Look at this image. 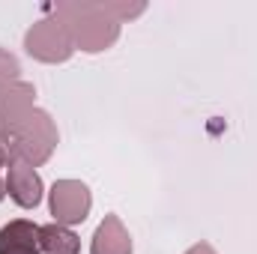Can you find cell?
I'll list each match as a JSON object with an SVG mask.
<instances>
[{
	"mask_svg": "<svg viewBox=\"0 0 257 254\" xmlns=\"http://www.w3.org/2000/svg\"><path fill=\"white\" fill-rule=\"evenodd\" d=\"M54 18L60 21L75 48L87 54H99L111 48L120 36V21L111 3H90V0H69L51 6Z\"/></svg>",
	"mask_w": 257,
	"mask_h": 254,
	"instance_id": "obj_1",
	"label": "cell"
},
{
	"mask_svg": "<svg viewBox=\"0 0 257 254\" xmlns=\"http://www.w3.org/2000/svg\"><path fill=\"white\" fill-rule=\"evenodd\" d=\"M54 147H57V126H54L51 114L42 111V108H33L15 126V132L6 138L9 162H27L33 168L45 165L51 159Z\"/></svg>",
	"mask_w": 257,
	"mask_h": 254,
	"instance_id": "obj_2",
	"label": "cell"
},
{
	"mask_svg": "<svg viewBox=\"0 0 257 254\" xmlns=\"http://www.w3.org/2000/svg\"><path fill=\"white\" fill-rule=\"evenodd\" d=\"M24 48L30 57H36L39 63H66L75 54V45L66 33V27L57 18H42L36 21L27 36H24Z\"/></svg>",
	"mask_w": 257,
	"mask_h": 254,
	"instance_id": "obj_3",
	"label": "cell"
},
{
	"mask_svg": "<svg viewBox=\"0 0 257 254\" xmlns=\"http://www.w3.org/2000/svg\"><path fill=\"white\" fill-rule=\"evenodd\" d=\"M48 206H51L54 224L72 227V224H81L90 215L93 194L81 180H57L48 191Z\"/></svg>",
	"mask_w": 257,
	"mask_h": 254,
	"instance_id": "obj_4",
	"label": "cell"
},
{
	"mask_svg": "<svg viewBox=\"0 0 257 254\" xmlns=\"http://www.w3.org/2000/svg\"><path fill=\"white\" fill-rule=\"evenodd\" d=\"M42 177L27 162H9L6 165V194L21 209H36L42 203Z\"/></svg>",
	"mask_w": 257,
	"mask_h": 254,
	"instance_id": "obj_5",
	"label": "cell"
},
{
	"mask_svg": "<svg viewBox=\"0 0 257 254\" xmlns=\"http://www.w3.org/2000/svg\"><path fill=\"white\" fill-rule=\"evenodd\" d=\"M33 96H36V90L27 81H18V84L0 90V141L3 144L15 132V126L36 108L33 105Z\"/></svg>",
	"mask_w": 257,
	"mask_h": 254,
	"instance_id": "obj_6",
	"label": "cell"
},
{
	"mask_svg": "<svg viewBox=\"0 0 257 254\" xmlns=\"http://www.w3.org/2000/svg\"><path fill=\"white\" fill-rule=\"evenodd\" d=\"M39 224L15 218L0 227V254H39Z\"/></svg>",
	"mask_w": 257,
	"mask_h": 254,
	"instance_id": "obj_7",
	"label": "cell"
},
{
	"mask_svg": "<svg viewBox=\"0 0 257 254\" xmlns=\"http://www.w3.org/2000/svg\"><path fill=\"white\" fill-rule=\"evenodd\" d=\"M90 254H132V236L120 215H105L93 233Z\"/></svg>",
	"mask_w": 257,
	"mask_h": 254,
	"instance_id": "obj_8",
	"label": "cell"
},
{
	"mask_svg": "<svg viewBox=\"0 0 257 254\" xmlns=\"http://www.w3.org/2000/svg\"><path fill=\"white\" fill-rule=\"evenodd\" d=\"M39 248L45 254H78L81 239L63 224H45L39 227Z\"/></svg>",
	"mask_w": 257,
	"mask_h": 254,
	"instance_id": "obj_9",
	"label": "cell"
},
{
	"mask_svg": "<svg viewBox=\"0 0 257 254\" xmlns=\"http://www.w3.org/2000/svg\"><path fill=\"white\" fill-rule=\"evenodd\" d=\"M18 81H21V63L6 48H0V90H6Z\"/></svg>",
	"mask_w": 257,
	"mask_h": 254,
	"instance_id": "obj_10",
	"label": "cell"
},
{
	"mask_svg": "<svg viewBox=\"0 0 257 254\" xmlns=\"http://www.w3.org/2000/svg\"><path fill=\"white\" fill-rule=\"evenodd\" d=\"M186 254H215V248H212L209 242H197V245H192Z\"/></svg>",
	"mask_w": 257,
	"mask_h": 254,
	"instance_id": "obj_11",
	"label": "cell"
},
{
	"mask_svg": "<svg viewBox=\"0 0 257 254\" xmlns=\"http://www.w3.org/2000/svg\"><path fill=\"white\" fill-rule=\"evenodd\" d=\"M0 147H6V144H3V141H0Z\"/></svg>",
	"mask_w": 257,
	"mask_h": 254,
	"instance_id": "obj_12",
	"label": "cell"
}]
</instances>
